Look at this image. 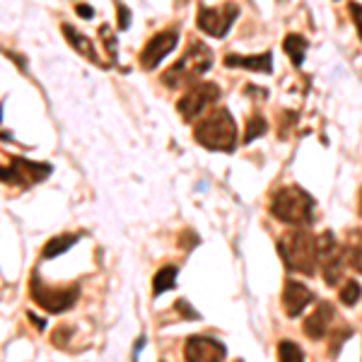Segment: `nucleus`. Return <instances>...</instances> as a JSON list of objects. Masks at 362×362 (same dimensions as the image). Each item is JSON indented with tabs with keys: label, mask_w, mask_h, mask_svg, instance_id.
<instances>
[{
	"label": "nucleus",
	"mask_w": 362,
	"mask_h": 362,
	"mask_svg": "<svg viewBox=\"0 0 362 362\" xmlns=\"http://www.w3.org/2000/svg\"><path fill=\"white\" fill-rule=\"evenodd\" d=\"M194 138L198 145L213 150V153H232L237 145V124L230 109L218 107L203 116L194 128Z\"/></svg>",
	"instance_id": "nucleus-1"
},
{
	"label": "nucleus",
	"mask_w": 362,
	"mask_h": 362,
	"mask_svg": "<svg viewBox=\"0 0 362 362\" xmlns=\"http://www.w3.org/2000/svg\"><path fill=\"white\" fill-rule=\"evenodd\" d=\"M278 254L288 271L314 276L317 271V237L307 230H290L278 239Z\"/></svg>",
	"instance_id": "nucleus-2"
},
{
	"label": "nucleus",
	"mask_w": 362,
	"mask_h": 362,
	"mask_svg": "<svg viewBox=\"0 0 362 362\" xmlns=\"http://www.w3.org/2000/svg\"><path fill=\"white\" fill-rule=\"evenodd\" d=\"M210 66H213V51L203 42H191L186 54L172 68L165 70L162 83L172 87V90H181V87L186 90V87L196 85L210 70Z\"/></svg>",
	"instance_id": "nucleus-3"
},
{
	"label": "nucleus",
	"mask_w": 362,
	"mask_h": 362,
	"mask_svg": "<svg viewBox=\"0 0 362 362\" xmlns=\"http://www.w3.org/2000/svg\"><path fill=\"white\" fill-rule=\"evenodd\" d=\"M314 213V198L300 186H283L271 198V215L285 225H307Z\"/></svg>",
	"instance_id": "nucleus-4"
},
{
	"label": "nucleus",
	"mask_w": 362,
	"mask_h": 362,
	"mask_svg": "<svg viewBox=\"0 0 362 362\" xmlns=\"http://www.w3.org/2000/svg\"><path fill=\"white\" fill-rule=\"evenodd\" d=\"M29 295H32V300L37 302L44 312L61 314V312H66V309L75 307V302H78V297H80V285L73 283V285H68V288H51V285H46L44 280L39 278V273H34L32 280H29Z\"/></svg>",
	"instance_id": "nucleus-5"
},
{
	"label": "nucleus",
	"mask_w": 362,
	"mask_h": 362,
	"mask_svg": "<svg viewBox=\"0 0 362 362\" xmlns=\"http://www.w3.org/2000/svg\"><path fill=\"white\" fill-rule=\"evenodd\" d=\"M220 99V90L215 83H196L186 87L184 97L177 102V112L186 124H194Z\"/></svg>",
	"instance_id": "nucleus-6"
},
{
	"label": "nucleus",
	"mask_w": 362,
	"mask_h": 362,
	"mask_svg": "<svg viewBox=\"0 0 362 362\" xmlns=\"http://www.w3.org/2000/svg\"><path fill=\"white\" fill-rule=\"evenodd\" d=\"M317 261L321 266V276H324L326 285H338V280L343 276V264L346 261V251L338 247L334 232H324L317 237Z\"/></svg>",
	"instance_id": "nucleus-7"
},
{
	"label": "nucleus",
	"mask_w": 362,
	"mask_h": 362,
	"mask_svg": "<svg viewBox=\"0 0 362 362\" xmlns=\"http://www.w3.org/2000/svg\"><path fill=\"white\" fill-rule=\"evenodd\" d=\"M239 17V5L237 3H220L215 8H206L201 5L198 10V20L196 25L201 32H206L213 39H223L230 27L235 25V20Z\"/></svg>",
	"instance_id": "nucleus-8"
},
{
	"label": "nucleus",
	"mask_w": 362,
	"mask_h": 362,
	"mask_svg": "<svg viewBox=\"0 0 362 362\" xmlns=\"http://www.w3.org/2000/svg\"><path fill=\"white\" fill-rule=\"evenodd\" d=\"M54 172L46 162H29L25 157H13L8 167H3V184L10 186H32L44 181Z\"/></svg>",
	"instance_id": "nucleus-9"
},
{
	"label": "nucleus",
	"mask_w": 362,
	"mask_h": 362,
	"mask_svg": "<svg viewBox=\"0 0 362 362\" xmlns=\"http://www.w3.org/2000/svg\"><path fill=\"white\" fill-rule=\"evenodd\" d=\"M179 42V32L177 29H165V32H157L148 44L140 51V66L145 70H155L165 61V56H169L174 51V46Z\"/></svg>",
	"instance_id": "nucleus-10"
},
{
	"label": "nucleus",
	"mask_w": 362,
	"mask_h": 362,
	"mask_svg": "<svg viewBox=\"0 0 362 362\" xmlns=\"http://www.w3.org/2000/svg\"><path fill=\"white\" fill-rule=\"evenodd\" d=\"M227 355V348L210 336H191L184 346V358L189 362H215Z\"/></svg>",
	"instance_id": "nucleus-11"
},
{
	"label": "nucleus",
	"mask_w": 362,
	"mask_h": 362,
	"mask_svg": "<svg viewBox=\"0 0 362 362\" xmlns=\"http://www.w3.org/2000/svg\"><path fill=\"white\" fill-rule=\"evenodd\" d=\"M314 300L312 290L307 285H302L300 280H285V288H283V309L288 317H300L302 312L307 309L309 302Z\"/></svg>",
	"instance_id": "nucleus-12"
},
{
	"label": "nucleus",
	"mask_w": 362,
	"mask_h": 362,
	"mask_svg": "<svg viewBox=\"0 0 362 362\" xmlns=\"http://www.w3.org/2000/svg\"><path fill=\"white\" fill-rule=\"evenodd\" d=\"M336 324V309L331 302H319L317 309L307 317L305 321V334L314 341H321L324 336H329L331 326Z\"/></svg>",
	"instance_id": "nucleus-13"
},
{
	"label": "nucleus",
	"mask_w": 362,
	"mask_h": 362,
	"mask_svg": "<svg viewBox=\"0 0 362 362\" xmlns=\"http://www.w3.org/2000/svg\"><path fill=\"white\" fill-rule=\"evenodd\" d=\"M225 63L230 68H244V70H251V73H266L271 75L273 73V54L266 51V54H256V56H227Z\"/></svg>",
	"instance_id": "nucleus-14"
},
{
	"label": "nucleus",
	"mask_w": 362,
	"mask_h": 362,
	"mask_svg": "<svg viewBox=\"0 0 362 362\" xmlns=\"http://www.w3.org/2000/svg\"><path fill=\"white\" fill-rule=\"evenodd\" d=\"M63 37H66V42L73 46L75 51H78L80 56H85L87 61H92V63H99V56H97V51H95V44L90 42V39L85 37V34H80L75 27H70V25H63Z\"/></svg>",
	"instance_id": "nucleus-15"
},
{
	"label": "nucleus",
	"mask_w": 362,
	"mask_h": 362,
	"mask_svg": "<svg viewBox=\"0 0 362 362\" xmlns=\"http://www.w3.org/2000/svg\"><path fill=\"white\" fill-rule=\"evenodd\" d=\"M343 251H346V261L350 264V268H355L358 273H362V230L348 232Z\"/></svg>",
	"instance_id": "nucleus-16"
},
{
	"label": "nucleus",
	"mask_w": 362,
	"mask_h": 362,
	"mask_svg": "<svg viewBox=\"0 0 362 362\" xmlns=\"http://www.w3.org/2000/svg\"><path fill=\"white\" fill-rule=\"evenodd\" d=\"M283 49L285 54L290 56V61H293L295 68H300L302 63H305V54H307V39L300 37V34H288L283 42Z\"/></svg>",
	"instance_id": "nucleus-17"
},
{
	"label": "nucleus",
	"mask_w": 362,
	"mask_h": 362,
	"mask_svg": "<svg viewBox=\"0 0 362 362\" xmlns=\"http://www.w3.org/2000/svg\"><path fill=\"white\" fill-rule=\"evenodd\" d=\"M177 276H179V268L177 266H165L157 271V276L153 278V295H162L169 293V290L177 288Z\"/></svg>",
	"instance_id": "nucleus-18"
},
{
	"label": "nucleus",
	"mask_w": 362,
	"mask_h": 362,
	"mask_svg": "<svg viewBox=\"0 0 362 362\" xmlns=\"http://www.w3.org/2000/svg\"><path fill=\"white\" fill-rule=\"evenodd\" d=\"M78 239H80V235H58L54 239H49L42 251V256L44 259H56V256L66 254L68 249H73V244L78 242Z\"/></svg>",
	"instance_id": "nucleus-19"
},
{
	"label": "nucleus",
	"mask_w": 362,
	"mask_h": 362,
	"mask_svg": "<svg viewBox=\"0 0 362 362\" xmlns=\"http://www.w3.org/2000/svg\"><path fill=\"white\" fill-rule=\"evenodd\" d=\"M360 295H362V288H360L358 280H346V283H343V288H341V293H338V297H341V302L346 307L358 305Z\"/></svg>",
	"instance_id": "nucleus-20"
},
{
	"label": "nucleus",
	"mask_w": 362,
	"mask_h": 362,
	"mask_svg": "<svg viewBox=\"0 0 362 362\" xmlns=\"http://www.w3.org/2000/svg\"><path fill=\"white\" fill-rule=\"evenodd\" d=\"M278 360H283V362H300V360H305V353H302V348L297 346L295 341H280Z\"/></svg>",
	"instance_id": "nucleus-21"
},
{
	"label": "nucleus",
	"mask_w": 362,
	"mask_h": 362,
	"mask_svg": "<svg viewBox=\"0 0 362 362\" xmlns=\"http://www.w3.org/2000/svg\"><path fill=\"white\" fill-rule=\"evenodd\" d=\"M266 128H268V124H266L264 116H261V114H254V116H251V119L247 121V133H244V143H251L254 138L264 136Z\"/></svg>",
	"instance_id": "nucleus-22"
},
{
	"label": "nucleus",
	"mask_w": 362,
	"mask_h": 362,
	"mask_svg": "<svg viewBox=\"0 0 362 362\" xmlns=\"http://www.w3.org/2000/svg\"><path fill=\"white\" fill-rule=\"evenodd\" d=\"M99 37H102V42H104V49L109 51V58L116 61V54H119V42H116V34L112 32V27H109V25L99 27Z\"/></svg>",
	"instance_id": "nucleus-23"
},
{
	"label": "nucleus",
	"mask_w": 362,
	"mask_h": 362,
	"mask_svg": "<svg viewBox=\"0 0 362 362\" xmlns=\"http://www.w3.org/2000/svg\"><path fill=\"white\" fill-rule=\"evenodd\" d=\"M116 10H119V29L124 32V29L131 27V10H128L121 0H116Z\"/></svg>",
	"instance_id": "nucleus-24"
},
{
	"label": "nucleus",
	"mask_w": 362,
	"mask_h": 362,
	"mask_svg": "<svg viewBox=\"0 0 362 362\" xmlns=\"http://www.w3.org/2000/svg\"><path fill=\"white\" fill-rule=\"evenodd\" d=\"M174 307H177V312H179V314H184V317L198 319V312L189 305V300H184V297H181V300H177V305H174Z\"/></svg>",
	"instance_id": "nucleus-25"
},
{
	"label": "nucleus",
	"mask_w": 362,
	"mask_h": 362,
	"mask_svg": "<svg viewBox=\"0 0 362 362\" xmlns=\"http://www.w3.org/2000/svg\"><path fill=\"white\" fill-rule=\"evenodd\" d=\"M348 10H350V17H353L355 27H358V34H360V39H362V5L350 3V5H348Z\"/></svg>",
	"instance_id": "nucleus-26"
},
{
	"label": "nucleus",
	"mask_w": 362,
	"mask_h": 362,
	"mask_svg": "<svg viewBox=\"0 0 362 362\" xmlns=\"http://www.w3.org/2000/svg\"><path fill=\"white\" fill-rule=\"evenodd\" d=\"M78 15L85 17V20H92V17H95V10H92L90 5H78Z\"/></svg>",
	"instance_id": "nucleus-27"
},
{
	"label": "nucleus",
	"mask_w": 362,
	"mask_h": 362,
	"mask_svg": "<svg viewBox=\"0 0 362 362\" xmlns=\"http://www.w3.org/2000/svg\"><path fill=\"white\" fill-rule=\"evenodd\" d=\"M29 319H32V321H34V324H37V329H44V321H42V319H39V317H34V314H32V312H29Z\"/></svg>",
	"instance_id": "nucleus-28"
},
{
	"label": "nucleus",
	"mask_w": 362,
	"mask_h": 362,
	"mask_svg": "<svg viewBox=\"0 0 362 362\" xmlns=\"http://www.w3.org/2000/svg\"><path fill=\"white\" fill-rule=\"evenodd\" d=\"M360 215H362V191H360Z\"/></svg>",
	"instance_id": "nucleus-29"
}]
</instances>
